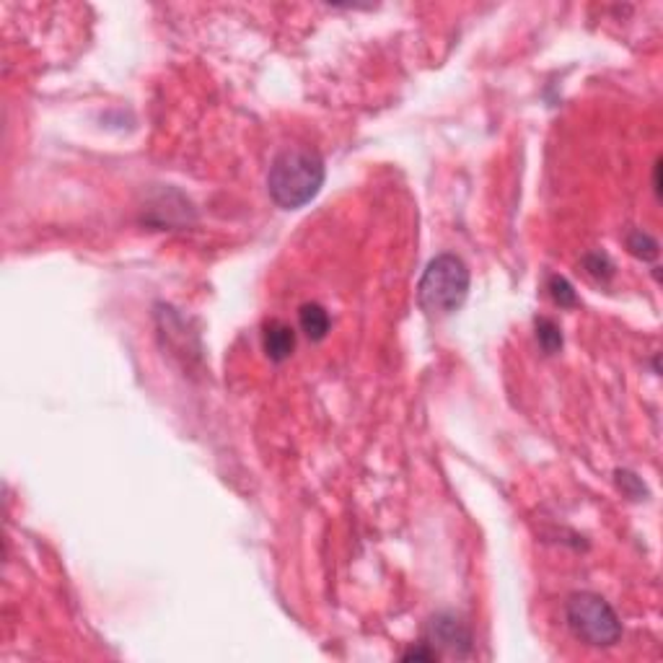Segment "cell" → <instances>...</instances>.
<instances>
[{"label": "cell", "mask_w": 663, "mask_h": 663, "mask_svg": "<svg viewBox=\"0 0 663 663\" xmlns=\"http://www.w3.org/2000/svg\"><path fill=\"white\" fill-rule=\"evenodd\" d=\"M324 161L311 148H288L275 156L267 174V192L282 210H299L319 195Z\"/></svg>", "instance_id": "obj_1"}, {"label": "cell", "mask_w": 663, "mask_h": 663, "mask_svg": "<svg viewBox=\"0 0 663 663\" xmlns=\"http://www.w3.org/2000/svg\"><path fill=\"white\" fill-rule=\"evenodd\" d=\"M469 293V270L464 260L456 254H438L425 267L420 285H417V301L420 309L428 316H451L462 309Z\"/></svg>", "instance_id": "obj_2"}, {"label": "cell", "mask_w": 663, "mask_h": 663, "mask_svg": "<svg viewBox=\"0 0 663 663\" xmlns=\"http://www.w3.org/2000/svg\"><path fill=\"white\" fill-rule=\"evenodd\" d=\"M565 617L576 638L586 646L612 648L622 638V622L612 607L597 594H573L565 604Z\"/></svg>", "instance_id": "obj_3"}, {"label": "cell", "mask_w": 663, "mask_h": 663, "mask_svg": "<svg viewBox=\"0 0 663 663\" xmlns=\"http://www.w3.org/2000/svg\"><path fill=\"white\" fill-rule=\"evenodd\" d=\"M431 643L446 648L454 656H466L472 650V632L454 614H438L431 619Z\"/></svg>", "instance_id": "obj_4"}, {"label": "cell", "mask_w": 663, "mask_h": 663, "mask_svg": "<svg viewBox=\"0 0 663 663\" xmlns=\"http://www.w3.org/2000/svg\"><path fill=\"white\" fill-rule=\"evenodd\" d=\"M265 352L270 361L282 363L293 355L296 350V332L291 324H285L280 319H272L265 324Z\"/></svg>", "instance_id": "obj_5"}, {"label": "cell", "mask_w": 663, "mask_h": 663, "mask_svg": "<svg viewBox=\"0 0 663 663\" xmlns=\"http://www.w3.org/2000/svg\"><path fill=\"white\" fill-rule=\"evenodd\" d=\"M299 324L311 342H321L330 332V314L321 303H303L299 311Z\"/></svg>", "instance_id": "obj_6"}, {"label": "cell", "mask_w": 663, "mask_h": 663, "mask_svg": "<svg viewBox=\"0 0 663 663\" xmlns=\"http://www.w3.org/2000/svg\"><path fill=\"white\" fill-rule=\"evenodd\" d=\"M536 340L547 355H555L563 348V332L552 319H536Z\"/></svg>", "instance_id": "obj_7"}, {"label": "cell", "mask_w": 663, "mask_h": 663, "mask_svg": "<svg viewBox=\"0 0 663 663\" xmlns=\"http://www.w3.org/2000/svg\"><path fill=\"white\" fill-rule=\"evenodd\" d=\"M627 249H630L635 257H640L646 262L658 257V241L653 236H648L646 231H632L630 239H627Z\"/></svg>", "instance_id": "obj_8"}, {"label": "cell", "mask_w": 663, "mask_h": 663, "mask_svg": "<svg viewBox=\"0 0 663 663\" xmlns=\"http://www.w3.org/2000/svg\"><path fill=\"white\" fill-rule=\"evenodd\" d=\"M547 291L549 296L555 299V303H560V306H576L578 303V296H576L573 285L565 280L563 275H549Z\"/></svg>", "instance_id": "obj_9"}, {"label": "cell", "mask_w": 663, "mask_h": 663, "mask_svg": "<svg viewBox=\"0 0 663 663\" xmlns=\"http://www.w3.org/2000/svg\"><path fill=\"white\" fill-rule=\"evenodd\" d=\"M435 658H438V653L428 648H414L410 653H404V661H435Z\"/></svg>", "instance_id": "obj_10"}]
</instances>
